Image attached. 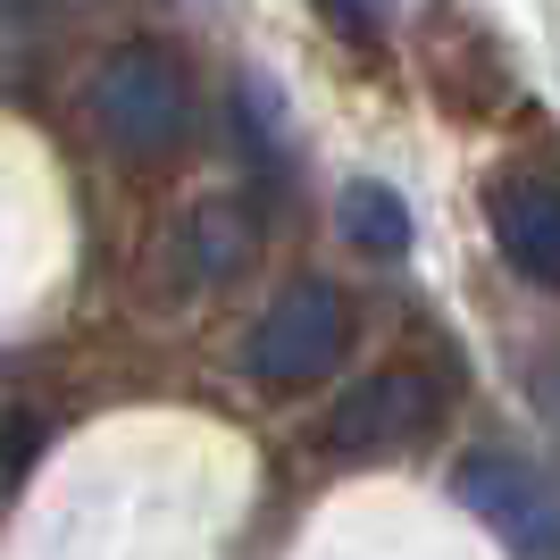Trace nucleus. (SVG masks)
Returning a JSON list of instances; mask_svg holds the SVG:
<instances>
[{
	"instance_id": "nucleus-1",
	"label": "nucleus",
	"mask_w": 560,
	"mask_h": 560,
	"mask_svg": "<svg viewBox=\"0 0 560 560\" xmlns=\"http://www.w3.org/2000/svg\"><path fill=\"white\" fill-rule=\"evenodd\" d=\"M93 126L126 151V160H167L192 135V84L167 50H117L93 75Z\"/></svg>"
},
{
	"instance_id": "nucleus-2",
	"label": "nucleus",
	"mask_w": 560,
	"mask_h": 560,
	"mask_svg": "<svg viewBox=\"0 0 560 560\" xmlns=\"http://www.w3.org/2000/svg\"><path fill=\"white\" fill-rule=\"evenodd\" d=\"M343 343H351V302L335 284L310 277V284H293V293H277V310L252 327L243 369H252V385H268V394H302V385L335 376Z\"/></svg>"
},
{
	"instance_id": "nucleus-3",
	"label": "nucleus",
	"mask_w": 560,
	"mask_h": 560,
	"mask_svg": "<svg viewBox=\"0 0 560 560\" xmlns=\"http://www.w3.org/2000/svg\"><path fill=\"white\" fill-rule=\"evenodd\" d=\"M435 419H444V385L427 369H410V360H394V369H369L343 401H335L327 444L343 452V460H394V452L427 444Z\"/></svg>"
},
{
	"instance_id": "nucleus-4",
	"label": "nucleus",
	"mask_w": 560,
	"mask_h": 560,
	"mask_svg": "<svg viewBox=\"0 0 560 560\" xmlns=\"http://www.w3.org/2000/svg\"><path fill=\"white\" fill-rule=\"evenodd\" d=\"M452 493H460L518 560H560V493L544 486L527 460H511V452H468Z\"/></svg>"
},
{
	"instance_id": "nucleus-5",
	"label": "nucleus",
	"mask_w": 560,
	"mask_h": 560,
	"mask_svg": "<svg viewBox=\"0 0 560 560\" xmlns=\"http://www.w3.org/2000/svg\"><path fill=\"white\" fill-rule=\"evenodd\" d=\"M493 243L511 252L518 277L560 293V192L552 185H502L493 192Z\"/></svg>"
},
{
	"instance_id": "nucleus-6",
	"label": "nucleus",
	"mask_w": 560,
	"mask_h": 560,
	"mask_svg": "<svg viewBox=\"0 0 560 560\" xmlns=\"http://www.w3.org/2000/svg\"><path fill=\"white\" fill-rule=\"evenodd\" d=\"M335 218H343V243H360L369 259H401V252H410V210H401V192L376 185V176L343 185Z\"/></svg>"
},
{
	"instance_id": "nucleus-7",
	"label": "nucleus",
	"mask_w": 560,
	"mask_h": 560,
	"mask_svg": "<svg viewBox=\"0 0 560 560\" xmlns=\"http://www.w3.org/2000/svg\"><path fill=\"white\" fill-rule=\"evenodd\" d=\"M185 243H192V277H210V284H226L243 259H252V226H243V210H192V226H185Z\"/></svg>"
},
{
	"instance_id": "nucleus-8",
	"label": "nucleus",
	"mask_w": 560,
	"mask_h": 560,
	"mask_svg": "<svg viewBox=\"0 0 560 560\" xmlns=\"http://www.w3.org/2000/svg\"><path fill=\"white\" fill-rule=\"evenodd\" d=\"M318 18H327L335 34H360V43H369V34L394 25V0H318Z\"/></svg>"
}]
</instances>
